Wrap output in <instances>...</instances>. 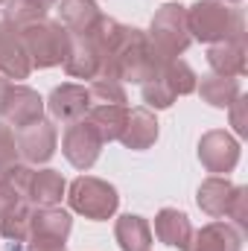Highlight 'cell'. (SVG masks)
Segmentation results:
<instances>
[{"label":"cell","mask_w":248,"mask_h":251,"mask_svg":"<svg viewBox=\"0 0 248 251\" xmlns=\"http://www.w3.org/2000/svg\"><path fill=\"white\" fill-rule=\"evenodd\" d=\"M187 26L193 41H201V44H216V41L246 35L243 9L222 0H196L193 6H187Z\"/></svg>","instance_id":"cell-1"},{"label":"cell","mask_w":248,"mask_h":251,"mask_svg":"<svg viewBox=\"0 0 248 251\" xmlns=\"http://www.w3.org/2000/svg\"><path fill=\"white\" fill-rule=\"evenodd\" d=\"M152 53L158 56V62H173L181 53H187V47L193 44L190 26H187V6L181 3H167L155 12L149 32H146Z\"/></svg>","instance_id":"cell-2"},{"label":"cell","mask_w":248,"mask_h":251,"mask_svg":"<svg viewBox=\"0 0 248 251\" xmlns=\"http://www.w3.org/2000/svg\"><path fill=\"white\" fill-rule=\"evenodd\" d=\"M64 196H67L70 210H76L79 216L94 219V222L111 219L117 213V207H120L117 187L111 181H105V178H97V176H79V178H73Z\"/></svg>","instance_id":"cell-3"},{"label":"cell","mask_w":248,"mask_h":251,"mask_svg":"<svg viewBox=\"0 0 248 251\" xmlns=\"http://www.w3.org/2000/svg\"><path fill=\"white\" fill-rule=\"evenodd\" d=\"M21 32V41L26 47V56L32 67H56L64 64L67 59V50H70V32L64 29L59 21H38V24H29Z\"/></svg>","instance_id":"cell-4"},{"label":"cell","mask_w":248,"mask_h":251,"mask_svg":"<svg viewBox=\"0 0 248 251\" xmlns=\"http://www.w3.org/2000/svg\"><path fill=\"white\" fill-rule=\"evenodd\" d=\"M240 152H243L240 140H237L234 134H228L225 128H210V131H204L201 140H198V161H201V167H204L207 173H213V176H228V173H234L237 164H240Z\"/></svg>","instance_id":"cell-5"},{"label":"cell","mask_w":248,"mask_h":251,"mask_svg":"<svg viewBox=\"0 0 248 251\" xmlns=\"http://www.w3.org/2000/svg\"><path fill=\"white\" fill-rule=\"evenodd\" d=\"M62 152L70 161V167H76L82 173L97 164V158L102 152V137H99V131L94 128V123L88 117H82V120H76V123H70L64 128Z\"/></svg>","instance_id":"cell-6"},{"label":"cell","mask_w":248,"mask_h":251,"mask_svg":"<svg viewBox=\"0 0 248 251\" xmlns=\"http://www.w3.org/2000/svg\"><path fill=\"white\" fill-rule=\"evenodd\" d=\"M15 146H18V158L26 164V167H38V164H47L53 155H56V146H59V131L50 120H38V123H29L24 128L15 131Z\"/></svg>","instance_id":"cell-7"},{"label":"cell","mask_w":248,"mask_h":251,"mask_svg":"<svg viewBox=\"0 0 248 251\" xmlns=\"http://www.w3.org/2000/svg\"><path fill=\"white\" fill-rule=\"evenodd\" d=\"M243 243H246V234L234 222L216 219L193 231L181 251H243Z\"/></svg>","instance_id":"cell-8"},{"label":"cell","mask_w":248,"mask_h":251,"mask_svg":"<svg viewBox=\"0 0 248 251\" xmlns=\"http://www.w3.org/2000/svg\"><path fill=\"white\" fill-rule=\"evenodd\" d=\"M44 108L50 111L53 120L59 123H76L88 114L91 108V94L85 85H73V82H64V85H56L50 91V97L44 100Z\"/></svg>","instance_id":"cell-9"},{"label":"cell","mask_w":248,"mask_h":251,"mask_svg":"<svg viewBox=\"0 0 248 251\" xmlns=\"http://www.w3.org/2000/svg\"><path fill=\"white\" fill-rule=\"evenodd\" d=\"M102 70V53L99 44L94 38V32L88 35H70V50L64 59V73L70 79H99Z\"/></svg>","instance_id":"cell-10"},{"label":"cell","mask_w":248,"mask_h":251,"mask_svg":"<svg viewBox=\"0 0 248 251\" xmlns=\"http://www.w3.org/2000/svg\"><path fill=\"white\" fill-rule=\"evenodd\" d=\"M29 73H32V62L26 56L21 32L12 24L0 21V76L21 82V79H29Z\"/></svg>","instance_id":"cell-11"},{"label":"cell","mask_w":248,"mask_h":251,"mask_svg":"<svg viewBox=\"0 0 248 251\" xmlns=\"http://www.w3.org/2000/svg\"><path fill=\"white\" fill-rule=\"evenodd\" d=\"M73 228V216L56 207H32L29 219V240L26 243H67Z\"/></svg>","instance_id":"cell-12"},{"label":"cell","mask_w":248,"mask_h":251,"mask_svg":"<svg viewBox=\"0 0 248 251\" xmlns=\"http://www.w3.org/2000/svg\"><path fill=\"white\" fill-rule=\"evenodd\" d=\"M44 117V100L38 91L26 88V85H12V94L6 100V108H3V123L9 128H24L29 123H38Z\"/></svg>","instance_id":"cell-13"},{"label":"cell","mask_w":248,"mask_h":251,"mask_svg":"<svg viewBox=\"0 0 248 251\" xmlns=\"http://www.w3.org/2000/svg\"><path fill=\"white\" fill-rule=\"evenodd\" d=\"M67 193V181L59 170H29L26 176V187H24V199L32 207H56Z\"/></svg>","instance_id":"cell-14"},{"label":"cell","mask_w":248,"mask_h":251,"mask_svg":"<svg viewBox=\"0 0 248 251\" xmlns=\"http://www.w3.org/2000/svg\"><path fill=\"white\" fill-rule=\"evenodd\" d=\"M237 187H240V184H234L228 176H210V178H204V181L198 184V190H196V204H198L207 216L222 219V216H228V210H231V204H234Z\"/></svg>","instance_id":"cell-15"},{"label":"cell","mask_w":248,"mask_h":251,"mask_svg":"<svg viewBox=\"0 0 248 251\" xmlns=\"http://www.w3.org/2000/svg\"><path fill=\"white\" fill-rule=\"evenodd\" d=\"M207 64H210V73L216 76H231V79L246 76V35L210 44Z\"/></svg>","instance_id":"cell-16"},{"label":"cell","mask_w":248,"mask_h":251,"mask_svg":"<svg viewBox=\"0 0 248 251\" xmlns=\"http://www.w3.org/2000/svg\"><path fill=\"white\" fill-rule=\"evenodd\" d=\"M155 140H158V120H155L152 108H146V105L131 108L123 134H120V143L131 152H143V149L155 146Z\"/></svg>","instance_id":"cell-17"},{"label":"cell","mask_w":248,"mask_h":251,"mask_svg":"<svg viewBox=\"0 0 248 251\" xmlns=\"http://www.w3.org/2000/svg\"><path fill=\"white\" fill-rule=\"evenodd\" d=\"M59 24L70 35H88L97 29L102 9L94 0H59Z\"/></svg>","instance_id":"cell-18"},{"label":"cell","mask_w":248,"mask_h":251,"mask_svg":"<svg viewBox=\"0 0 248 251\" xmlns=\"http://www.w3.org/2000/svg\"><path fill=\"white\" fill-rule=\"evenodd\" d=\"M190 234H193V225H190V216L184 210H178V207H161L158 210V216H155V237L164 246L184 249Z\"/></svg>","instance_id":"cell-19"},{"label":"cell","mask_w":248,"mask_h":251,"mask_svg":"<svg viewBox=\"0 0 248 251\" xmlns=\"http://www.w3.org/2000/svg\"><path fill=\"white\" fill-rule=\"evenodd\" d=\"M114 237L120 251H152V228L137 213H123L114 222Z\"/></svg>","instance_id":"cell-20"},{"label":"cell","mask_w":248,"mask_h":251,"mask_svg":"<svg viewBox=\"0 0 248 251\" xmlns=\"http://www.w3.org/2000/svg\"><path fill=\"white\" fill-rule=\"evenodd\" d=\"M196 91L201 94V100L213 108H228L240 94V79H231V76H216V73H207L201 76V82L196 85Z\"/></svg>","instance_id":"cell-21"},{"label":"cell","mask_w":248,"mask_h":251,"mask_svg":"<svg viewBox=\"0 0 248 251\" xmlns=\"http://www.w3.org/2000/svg\"><path fill=\"white\" fill-rule=\"evenodd\" d=\"M85 117L99 131L102 143H111V140H120L123 134L125 120H128V105H91Z\"/></svg>","instance_id":"cell-22"},{"label":"cell","mask_w":248,"mask_h":251,"mask_svg":"<svg viewBox=\"0 0 248 251\" xmlns=\"http://www.w3.org/2000/svg\"><path fill=\"white\" fill-rule=\"evenodd\" d=\"M32 167L26 164H12L9 170L0 173V219L6 213H12L18 204H24V187H26V176Z\"/></svg>","instance_id":"cell-23"},{"label":"cell","mask_w":248,"mask_h":251,"mask_svg":"<svg viewBox=\"0 0 248 251\" xmlns=\"http://www.w3.org/2000/svg\"><path fill=\"white\" fill-rule=\"evenodd\" d=\"M155 76H158V79H161L173 94H175V100H178V97H187V94H193V91H196V85H198L196 70H193L184 59H173V62L161 64Z\"/></svg>","instance_id":"cell-24"},{"label":"cell","mask_w":248,"mask_h":251,"mask_svg":"<svg viewBox=\"0 0 248 251\" xmlns=\"http://www.w3.org/2000/svg\"><path fill=\"white\" fill-rule=\"evenodd\" d=\"M29 219H32V204H29V201L18 204L12 213H6V216L0 219V237H3L9 246L26 249V240H29Z\"/></svg>","instance_id":"cell-25"},{"label":"cell","mask_w":248,"mask_h":251,"mask_svg":"<svg viewBox=\"0 0 248 251\" xmlns=\"http://www.w3.org/2000/svg\"><path fill=\"white\" fill-rule=\"evenodd\" d=\"M47 18V6L41 0H6L3 3V18L6 24H12L15 29H24L29 24H38Z\"/></svg>","instance_id":"cell-26"},{"label":"cell","mask_w":248,"mask_h":251,"mask_svg":"<svg viewBox=\"0 0 248 251\" xmlns=\"http://www.w3.org/2000/svg\"><path fill=\"white\" fill-rule=\"evenodd\" d=\"M88 94H91V105H125V88L123 82H114V79H94L88 85Z\"/></svg>","instance_id":"cell-27"},{"label":"cell","mask_w":248,"mask_h":251,"mask_svg":"<svg viewBox=\"0 0 248 251\" xmlns=\"http://www.w3.org/2000/svg\"><path fill=\"white\" fill-rule=\"evenodd\" d=\"M140 91H143V102H146V108H158V111H164V108H170V105L175 102V94H173L158 76L146 79V82L140 85Z\"/></svg>","instance_id":"cell-28"},{"label":"cell","mask_w":248,"mask_h":251,"mask_svg":"<svg viewBox=\"0 0 248 251\" xmlns=\"http://www.w3.org/2000/svg\"><path fill=\"white\" fill-rule=\"evenodd\" d=\"M18 164V146H15V131L0 120V173Z\"/></svg>","instance_id":"cell-29"},{"label":"cell","mask_w":248,"mask_h":251,"mask_svg":"<svg viewBox=\"0 0 248 251\" xmlns=\"http://www.w3.org/2000/svg\"><path fill=\"white\" fill-rule=\"evenodd\" d=\"M228 219H234V225L246 234L248 231V187H237V196H234V204L228 210Z\"/></svg>","instance_id":"cell-30"},{"label":"cell","mask_w":248,"mask_h":251,"mask_svg":"<svg viewBox=\"0 0 248 251\" xmlns=\"http://www.w3.org/2000/svg\"><path fill=\"white\" fill-rule=\"evenodd\" d=\"M228 114H231L234 131H237L240 137H246L248 134V100H246V94H240V97L228 105Z\"/></svg>","instance_id":"cell-31"},{"label":"cell","mask_w":248,"mask_h":251,"mask_svg":"<svg viewBox=\"0 0 248 251\" xmlns=\"http://www.w3.org/2000/svg\"><path fill=\"white\" fill-rule=\"evenodd\" d=\"M26 251H67L64 243H26Z\"/></svg>","instance_id":"cell-32"},{"label":"cell","mask_w":248,"mask_h":251,"mask_svg":"<svg viewBox=\"0 0 248 251\" xmlns=\"http://www.w3.org/2000/svg\"><path fill=\"white\" fill-rule=\"evenodd\" d=\"M12 79H6V76H0V117H3V108H6V100H9V94H12Z\"/></svg>","instance_id":"cell-33"},{"label":"cell","mask_w":248,"mask_h":251,"mask_svg":"<svg viewBox=\"0 0 248 251\" xmlns=\"http://www.w3.org/2000/svg\"><path fill=\"white\" fill-rule=\"evenodd\" d=\"M41 3H44V6L50 9V6H53V3H59V0H41Z\"/></svg>","instance_id":"cell-34"},{"label":"cell","mask_w":248,"mask_h":251,"mask_svg":"<svg viewBox=\"0 0 248 251\" xmlns=\"http://www.w3.org/2000/svg\"><path fill=\"white\" fill-rule=\"evenodd\" d=\"M222 3H231V6H237V3H243V0H222Z\"/></svg>","instance_id":"cell-35"},{"label":"cell","mask_w":248,"mask_h":251,"mask_svg":"<svg viewBox=\"0 0 248 251\" xmlns=\"http://www.w3.org/2000/svg\"><path fill=\"white\" fill-rule=\"evenodd\" d=\"M3 3H6V0H0V6H3Z\"/></svg>","instance_id":"cell-36"}]
</instances>
